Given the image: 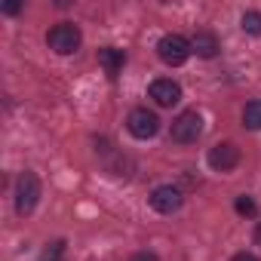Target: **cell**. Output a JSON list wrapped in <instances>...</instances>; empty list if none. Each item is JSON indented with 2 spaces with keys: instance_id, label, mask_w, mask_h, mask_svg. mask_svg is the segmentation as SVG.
<instances>
[{
  "instance_id": "8",
  "label": "cell",
  "mask_w": 261,
  "mask_h": 261,
  "mask_svg": "<svg viewBox=\"0 0 261 261\" xmlns=\"http://www.w3.org/2000/svg\"><path fill=\"white\" fill-rule=\"evenodd\" d=\"M148 95H151L160 108H172V105H178V101H181V86H178L175 80H169V77H160V80H154V83H151Z\"/></svg>"
},
{
  "instance_id": "12",
  "label": "cell",
  "mask_w": 261,
  "mask_h": 261,
  "mask_svg": "<svg viewBox=\"0 0 261 261\" xmlns=\"http://www.w3.org/2000/svg\"><path fill=\"white\" fill-rule=\"evenodd\" d=\"M243 31L252 37H261V13H243Z\"/></svg>"
},
{
  "instance_id": "3",
  "label": "cell",
  "mask_w": 261,
  "mask_h": 261,
  "mask_svg": "<svg viewBox=\"0 0 261 261\" xmlns=\"http://www.w3.org/2000/svg\"><path fill=\"white\" fill-rule=\"evenodd\" d=\"M37 200H40V181H37V175L34 172L19 175V181H16V212L19 215H31L34 206H37Z\"/></svg>"
},
{
  "instance_id": "1",
  "label": "cell",
  "mask_w": 261,
  "mask_h": 261,
  "mask_svg": "<svg viewBox=\"0 0 261 261\" xmlns=\"http://www.w3.org/2000/svg\"><path fill=\"white\" fill-rule=\"evenodd\" d=\"M191 43L181 37V34H166V37H160V43H157V56H160V62H166V65H172V68H178V65H185L188 59H191Z\"/></svg>"
},
{
  "instance_id": "4",
  "label": "cell",
  "mask_w": 261,
  "mask_h": 261,
  "mask_svg": "<svg viewBox=\"0 0 261 261\" xmlns=\"http://www.w3.org/2000/svg\"><path fill=\"white\" fill-rule=\"evenodd\" d=\"M200 133H203V117H200L197 111H181V114L172 120V139H175L178 145L197 142Z\"/></svg>"
},
{
  "instance_id": "9",
  "label": "cell",
  "mask_w": 261,
  "mask_h": 261,
  "mask_svg": "<svg viewBox=\"0 0 261 261\" xmlns=\"http://www.w3.org/2000/svg\"><path fill=\"white\" fill-rule=\"evenodd\" d=\"M98 65H101V68H105V74L114 80V77L123 71V65H126V56H123V49L105 46V49H98Z\"/></svg>"
},
{
  "instance_id": "18",
  "label": "cell",
  "mask_w": 261,
  "mask_h": 261,
  "mask_svg": "<svg viewBox=\"0 0 261 261\" xmlns=\"http://www.w3.org/2000/svg\"><path fill=\"white\" fill-rule=\"evenodd\" d=\"M255 246H261V221H258V227H255Z\"/></svg>"
},
{
  "instance_id": "7",
  "label": "cell",
  "mask_w": 261,
  "mask_h": 261,
  "mask_svg": "<svg viewBox=\"0 0 261 261\" xmlns=\"http://www.w3.org/2000/svg\"><path fill=\"white\" fill-rule=\"evenodd\" d=\"M240 163V148L233 142H221L215 148H209V166L215 172H230Z\"/></svg>"
},
{
  "instance_id": "2",
  "label": "cell",
  "mask_w": 261,
  "mask_h": 261,
  "mask_svg": "<svg viewBox=\"0 0 261 261\" xmlns=\"http://www.w3.org/2000/svg\"><path fill=\"white\" fill-rule=\"evenodd\" d=\"M49 46L59 53V56H71V53H77L80 49V43H83V34H80V28L77 25H71V22H62V25H56L53 31H49Z\"/></svg>"
},
{
  "instance_id": "6",
  "label": "cell",
  "mask_w": 261,
  "mask_h": 261,
  "mask_svg": "<svg viewBox=\"0 0 261 261\" xmlns=\"http://www.w3.org/2000/svg\"><path fill=\"white\" fill-rule=\"evenodd\" d=\"M181 203H185V197H181V191L172 188V185H160V188L151 191V206H154L160 215H172V212H178Z\"/></svg>"
},
{
  "instance_id": "13",
  "label": "cell",
  "mask_w": 261,
  "mask_h": 261,
  "mask_svg": "<svg viewBox=\"0 0 261 261\" xmlns=\"http://www.w3.org/2000/svg\"><path fill=\"white\" fill-rule=\"evenodd\" d=\"M62 255H65V243L56 240V243H49V249L40 255V261H62Z\"/></svg>"
},
{
  "instance_id": "10",
  "label": "cell",
  "mask_w": 261,
  "mask_h": 261,
  "mask_svg": "<svg viewBox=\"0 0 261 261\" xmlns=\"http://www.w3.org/2000/svg\"><path fill=\"white\" fill-rule=\"evenodd\" d=\"M191 49H194L200 59H215V56H218V37L209 34V31H197L194 40H191Z\"/></svg>"
},
{
  "instance_id": "11",
  "label": "cell",
  "mask_w": 261,
  "mask_h": 261,
  "mask_svg": "<svg viewBox=\"0 0 261 261\" xmlns=\"http://www.w3.org/2000/svg\"><path fill=\"white\" fill-rule=\"evenodd\" d=\"M243 123L249 129H261V98H255L243 108Z\"/></svg>"
},
{
  "instance_id": "14",
  "label": "cell",
  "mask_w": 261,
  "mask_h": 261,
  "mask_svg": "<svg viewBox=\"0 0 261 261\" xmlns=\"http://www.w3.org/2000/svg\"><path fill=\"white\" fill-rule=\"evenodd\" d=\"M233 209H237L240 215H255V200L243 194V197H237V203H233Z\"/></svg>"
},
{
  "instance_id": "16",
  "label": "cell",
  "mask_w": 261,
  "mask_h": 261,
  "mask_svg": "<svg viewBox=\"0 0 261 261\" xmlns=\"http://www.w3.org/2000/svg\"><path fill=\"white\" fill-rule=\"evenodd\" d=\"M133 261H157V255L154 252H139V255H133Z\"/></svg>"
},
{
  "instance_id": "5",
  "label": "cell",
  "mask_w": 261,
  "mask_h": 261,
  "mask_svg": "<svg viewBox=\"0 0 261 261\" xmlns=\"http://www.w3.org/2000/svg\"><path fill=\"white\" fill-rule=\"evenodd\" d=\"M126 126H129V133L136 139H154L160 133V117L154 111H148V108H136L126 117Z\"/></svg>"
},
{
  "instance_id": "17",
  "label": "cell",
  "mask_w": 261,
  "mask_h": 261,
  "mask_svg": "<svg viewBox=\"0 0 261 261\" xmlns=\"http://www.w3.org/2000/svg\"><path fill=\"white\" fill-rule=\"evenodd\" d=\"M230 261H258V258H255V255H249V252H240V255H233Z\"/></svg>"
},
{
  "instance_id": "15",
  "label": "cell",
  "mask_w": 261,
  "mask_h": 261,
  "mask_svg": "<svg viewBox=\"0 0 261 261\" xmlns=\"http://www.w3.org/2000/svg\"><path fill=\"white\" fill-rule=\"evenodd\" d=\"M22 10V4H16V0H7V4H0V13H7V16H16Z\"/></svg>"
}]
</instances>
